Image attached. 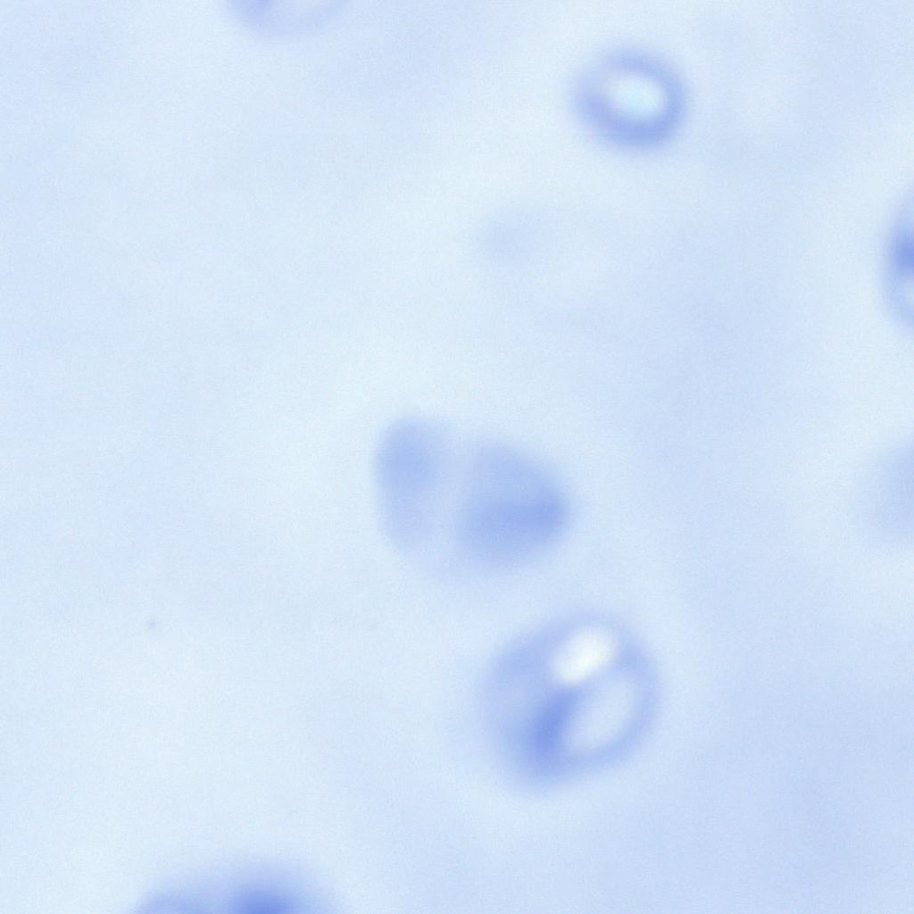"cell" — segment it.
<instances>
[{"instance_id": "277c9868", "label": "cell", "mask_w": 914, "mask_h": 914, "mask_svg": "<svg viewBox=\"0 0 914 914\" xmlns=\"http://www.w3.org/2000/svg\"><path fill=\"white\" fill-rule=\"evenodd\" d=\"M232 907L240 913L280 914L292 912L295 905L278 895L253 893L234 900Z\"/></svg>"}, {"instance_id": "7a4b0ae2", "label": "cell", "mask_w": 914, "mask_h": 914, "mask_svg": "<svg viewBox=\"0 0 914 914\" xmlns=\"http://www.w3.org/2000/svg\"><path fill=\"white\" fill-rule=\"evenodd\" d=\"M578 96L581 112L594 128L634 146L664 139L683 108L677 79L638 55L616 56L598 65L584 79Z\"/></svg>"}, {"instance_id": "6da1fadb", "label": "cell", "mask_w": 914, "mask_h": 914, "mask_svg": "<svg viewBox=\"0 0 914 914\" xmlns=\"http://www.w3.org/2000/svg\"><path fill=\"white\" fill-rule=\"evenodd\" d=\"M459 451L441 522L478 551L515 554L556 536L569 518L567 497L538 463L513 448L482 443Z\"/></svg>"}, {"instance_id": "3957f363", "label": "cell", "mask_w": 914, "mask_h": 914, "mask_svg": "<svg viewBox=\"0 0 914 914\" xmlns=\"http://www.w3.org/2000/svg\"><path fill=\"white\" fill-rule=\"evenodd\" d=\"M450 435L428 420L392 425L378 444L375 472L380 513L400 539L426 536L455 448Z\"/></svg>"}]
</instances>
